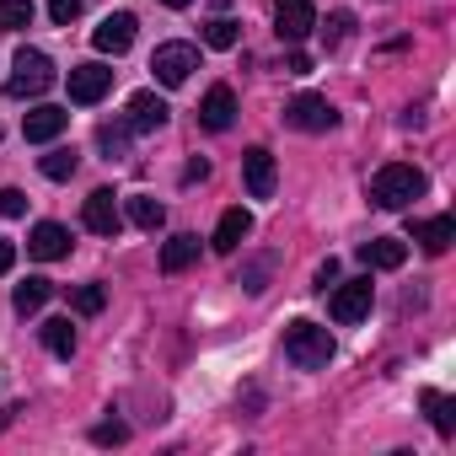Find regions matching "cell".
Listing matches in <instances>:
<instances>
[{
	"mask_svg": "<svg viewBox=\"0 0 456 456\" xmlns=\"http://www.w3.org/2000/svg\"><path fill=\"white\" fill-rule=\"evenodd\" d=\"M424 188H429V177H424L419 167H408V161H387V167L370 177V199H376L381 209H408L413 199H424Z\"/></svg>",
	"mask_w": 456,
	"mask_h": 456,
	"instance_id": "obj_1",
	"label": "cell"
},
{
	"mask_svg": "<svg viewBox=\"0 0 456 456\" xmlns=\"http://www.w3.org/2000/svg\"><path fill=\"white\" fill-rule=\"evenodd\" d=\"M285 354H290L296 370H322V365L333 360V333H328L322 322L296 317V322L285 328Z\"/></svg>",
	"mask_w": 456,
	"mask_h": 456,
	"instance_id": "obj_2",
	"label": "cell"
},
{
	"mask_svg": "<svg viewBox=\"0 0 456 456\" xmlns=\"http://www.w3.org/2000/svg\"><path fill=\"white\" fill-rule=\"evenodd\" d=\"M49 86H54V60H49L44 49H22V54H17L12 81H6V97L28 102V97H44Z\"/></svg>",
	"mask_w": 456,
	"mask_h": 456,
	"instance_id": "obj_3",
	"label": "cell"
},
{
	"mask_svg": "<svg viewBox=\"0 0 456 456\" xmlns=\"http://www.w3.org/2000/svg\"><path fill=\"white\" fill-rule=\"evenodd\" d=\"M151 70H156L161 86H183V81L199 70V49H193V44H161V49L151 54Z\"/></svg>",
	"mask_w": 456,
	"mask_h": 456,
	"instance_id": "obj_4",
	"label": "cell"
},
{
	"mask_svg": "<svg viewBox=\"0 0 456 456\" xmlns=\"http://www.w3.org/2000/svg\"><path fill=\"white\" fill-rule=\"evenodd\" d=\"M285 124H296V129H306V134H328V129H338V113H333V102H328V97L301 92V97L285 108Z\"/></svg>",
	"mask_w": 456,
	"mask_h": 456,
	"instance_id": "obj_5",
	"label": "cell"
},
{
	"mask_svg": "<svg viewBox=\"0 0 456 456\" xmlns=\"http://www.w3.org/2000/svg\"><path fill=\"white\" fill-rule=\"evenodd\" d=\"M370 301H376V285L370 280H349V285H333V301H328V312H333V322H365L370 317Z\"/></svg>",
	"mask_w": 456,
	"mask_h": 456,
	"instance_id": "obj_6",
	"label": "cell"
},
{
	"mask_svg": "<svg viewBox=\"0 0 456 456\" xmlns=\"http://www.w3.org/2000/svg\"><path fill=\"white\" fill-rule=\"evenodd\" d=\"M81 220H86V232H92V237H118V232H124V204H118L108 188H97V193L86 199Z\"/></svg>",
	"mask_w": 456,
	"mask_h": 456,
	"instance_id": "obj_7",
	"label": "cell"
},
{
	"mask_svg": "<svg viewBox=\"0 0 456 456\" xmlns=\"http://www.w3.org/2000/svg\"><path fill=\"white\" fill-rule=\"evenodd\" d=\"M312 28H317V6H312V0H274V33L285 44H301Z\"/></svg>",
	"mask_w": 456,
	"mask_h": 456,
	"instance_id": "obj_8",
	"label": "cell"
},
{
	"mask_svg": "<svg viewBox=\"0 0 456 456\" xmlns=\"http://www.w3.org/2000/svg\"><path fill=\"white\" fill-rule=\"evenodd\" d=\"M108 86H113V70H108V65H97V60L70 65V102L92 108V102H102V97H108Z\"/></svg>",
	"mask_w": 456,
	"mask_h": 456,
	"instance_id": "obj_9",
	"label": "cell"
},
{
	"mask_svg": "<svg viewBox=\"0 0 456 456\" xmlns=\"http://www.w3.org/2000/svg\"><path fill=\"white\" fill-rule=\"evenodd\" d=\"M199 124H204L209 134H225V129L237 124V92H232V86H209L204 102H199Z\"/></svg>",
	"mask_w": 456,
	"mask_h": 456,
	"instance_id": "obj_10",
	"label": "cell"
},
{
	"mask_svg": "<svg viewBox=\"0 0 456 456\" xmlns=\"http://www.w3.org/2000/svg\"><path fill=\"white\" fill-rule=\"evenodd\" d=\"M242 177H248V193H253V199H274V183H280V172H274V151L253 145V151L242 156Z\"/></svg>",
	"mask_w": 456,
	"mask_h": 456,
	"instance_id": "obj_11",
	"label": "cell"
},
{
	"mask_svg": "<svg viewBox=\"0 0 456 456\" xmlns=\"http://www.w3.org/2000/svg\"><path fill=\"white\" fill-rule=\"evenodd\" d=\"M134 17L129 12H113V17H102L97 22V33H92V44H97V54H124L129 44H134Z\"/></svg>",
	"mask_w": 456,
	"mask_h": 456,
	"instance_id": "obj_12",
	"label": "cell"
},
{
	"mask_svg": "<svg viewBox=\"0 0 456 456\" xmlns=\"http://www.w3.org/2000/svg\"><path fill=\"white\" fill-rule=\"evenodd\" d=\"M65 129H70V113H65V108H49V102H44V108H33V113L22 118L28 145H49V140H60Z\"/></svg>",
	"mask_w": 456,
	"mask_h": 456,
	"instance_id": "obj_13",
	"label": "cell"
},
{
	"mask_svg": "<svg viewBox=\"0 0 456 456\" xmlns=\"http://www.w3.org/2000/svg\"><path fill=\"white\" fill-rule=\"evenodd\" d=\"M248 237H253V215H248V209L237 204V209H225V215H220V225H215L209 248H215V253H237V248H242Z\"/></svg>",
	"mask_w": 456,
	"mask_h": 456,
	"instance_id": "obj_14",
	"label": "cell"
},
{
	"mask_svg": "<svg viewBox=\"0 0 456 456\" xmlns=\"http://www.w3.org/2000/svg\"><path fill=\"white\" fill-rule=\"evenodd\" d=\"M28 253L38 264H54V258L70 253V232H65V225H54V220H44V225H33V232H28Z\"/></svg>",
	"mask_w": 456,
	"mask_h": 456,
	"instance_id": "obj_15",
	"label": "cell"
},
{
	"mask_svg": "<svg viewBox=\"0 0 456 456\" xmlns=\"http://www.w3.org/2000/svg\"><path fill=\"white\" fill-rule=\"evenodd\" d=\"M167 113H172V108H167L156 92H134V97H129V118H124V124H129V134H151V129H161V124H167Z\"/></svg>",
	"mask_w": 456,
	"mask_h": 456,
	"instance_id": "obj_16",
	"label": "cell"
},
{
	"mask_svg": "<svg viewBox=\"0 0 456 456\" xmlns=\"http://www.w3.org/2000/svg\"><path fill=\"white\" fill-rule=\"evenodd\" d=\"M413 242H419L424 253H435V258H440V253L456 242V220H451V215H435V220H413Z\"/></svg>",
	"mask_w": 456,
	"mask_h": 456,
	"instance_id": "obj_17",
	"label": "cell"
},
{
	"mask_svg": "<svg viewBox=\"0 0 456 456\" xmlns=\"http://www.w3.org/2000/svg\"><path fill=\"white\" fill-rule=\"evenodd\" d=\"M360 264H365V269H403V264H408V242H397V237H370V242L360 248Z\"/></svg>",
	"mask_w": 456,
	"mask_h": 456,
	"instance_id": "obj_18",
	"label": "cell"
},
{
	"mask_svg": "<svg viewBox=\"0 0 456 456\" xmlns=\"http://www.w3.org/2000/svg\"><path fill=\"white\" fill-rule=\"evenodd\" d=\"M193 258H199V237H193V232H177V237H167V248H161V274H183Z\"/></svg>",
	"mask_w": 456,
	"mask_h": 456,
	"instance_id": "obj_19",
	"label": "cell"
},
{
	"mask_svg": "<svg viewBox=\"0 0 456 456\" xmlns=\"http://www.w3.org/2000/svg\"><path fill=\"white\" fill-rule=\"evenodd\" d=\"M124 220H134L140 232H161V225H167V209H161L151 193H129V199H124Z\"/></svg>",
	"mask_w": 456,
	"mask_h": 456,
	"instance_id": "obj_20",
	"label": "cell"
},
{
	"mask_svg": "<svg viewBox=\"0 0 456 456\" xmlns=\"http://www.w3.org/2000/svg\"><path fill=\"white\" fill-rule=\"evenodd\" d=\"M49 296H54V285H49V280H22V285H17V296H12V306H17L22 317H33V312H44V306H49Z\"/></svg>",
	"mask_w": 456,
	"mask_h": 456,
	"instance_id": "obj_21",
	"label": "cell"
},
{
	"mask_svg": "<svg viewBox=\"0 0 456 456\" xmlns=\"http://www.w3.org/2000/svg\"><path fill=\"white\" fill-rule=\"evenodd\" d=\"M44 349L60 354V360L76 354V328H70V317H49V322H44Z\"/></svg>",
	"mask_w": 456,
	"mask_h": 456,
	"instance_id": "obj_22",
	"label": "cell"
},
{
	"mask_svg": "<svg viewBox=\"0 0 456 456\" xmlns=\"http://www.w3.org/2000/svg\"><path fill=\"white\" fill-rule=\"evenodd\" d=\"M38 167H44V177H49V183H65V177H76L81 156H76L70 145H54L49 156H38Z\"/></svg>",
	"mask_w": 456,
	"mask_h": 456,
	"instance_id": "obj_23",
	"label": "cell"
},
{
	"mask_svg": "<svg viewBox=\"0 0 456 456\" xmlns=\"http://www.w3.org/2000/svg\"><path fill=\"white\" fill-rule=\"evenodd\" d=\"M424 413H429V424L440 435H456V403L445 392H424Z\"/></svg>",
	"mask_w": 456,
	"mask_h": 456,
	"instance_id": "obj_24",
	"label": "cell"
},
{
	"mask_svg": "<svg viewBox=\"0 0 456 456\" xmlns=\"http://www.w3.org/2000/svg\"><path fill=\"white\" fill-rule=\"evenodd\" d=\"M204 44H209V49H237V44H242V22H232V17L204 22Z\"/></svg>",
	"mask_w": 456,
	"mask_h": 456,
	"instance_id": "obj_25",
	"label": "cell"
},
{
	"mask_svg": "<svg viewBox=\"0 0 456 456\" xmlns=\"http://www.w3.org/2000/svg\"><path fill=\"white\" fill-rule=\"evenodd\" d=\"M33 28V0H0V33Z\"/></svg>",
	"mask_w": 456,
	"mask_h": 456,
	"instance_id": "obj_26",
	"label": "cell"
},
{
	"mask_svg": "<svg viewBox=\"0 0 456 456\" xmlns=\"http://www.w3.org/2000/svg\"><path fill=\"white\" fill-rule=\"evenodd\" d=\"M97 145H102V156H108V161L129 156V124H102V129H97Z\"/></svg>",
	"mask_w": 456,
	"mask_h": 456,
	"instance_id": "obj_27",
	"label": "cell"
},
{
	"mask_svg": "<svg viewBox=\"0 0 456 456\" xmlns=\"http://www.w3.org/2000/svg\"><path fill=\"white\" fill-rule=\"evenodd\" d=\"M70 306H76L81 317H97V312L108 306V290H102V285H81V290L70 296Z\"/></svg>",
	"mask_w": 456,
	"mask_h": 456,
	"instance_id": "obj_28",
	"label": "cell"
},
{
	"mask_svg": "<svg viewBox=\"0 0 456 456\" xmlns=\"http://www.w3.org/2000/svg\"><path fill=\"white\" fill-rule=\"evenodd\" d=\"M349 28H354V17H349V12H333V17H328V28H322V44H328V49H338V44L349 38Z\"/></svg>",
	"mask_w": 456,
	"mask_h": 456,
	"instance_id": "obj_29",
	"label": "cell"
},
{
	"mask_svg": "<svg viewBox=\"0 0 456 456\" xmlns=\"http://www.w3.org/2000/svg\"><path fill=\"white\" fill-rule=\"evenodd\" d=\"M92 440H97V445H124V440H129V424H118V419H102V424L92 429Z\"/></svg>",
	"mask_w": 456,
	"mask_h": 456,
	"instance_id": "obj_30",
	"label": "cell"
},
{
	"mask_svg": "<svg viewBox=\"0 0 456 456\" xmlns=\"http://www.w3.org/2000/svg\"><path fill=\"white\" fill-rule=\"evenodd\" d=\"M0 215H6V220L28 215V193H22V188H0Z\"/></svg>",
	"mask_w": 456,
	"mask_h": 456,
	"instance_id": "obj_31",
	"label": "cell"
},
{
	"mask_svg": "<svg viewBox=\"0 0 456 456\" xmlns=\"http://www.w3.org/2000/svg\"><path fill=\"white\" fill-rule=\"evenodd\" d=\"M49 17H54V28H70L81 17V0H49Z\"/></svg>",
	"mask_w": 456,
	"mask_h": 456,
	"instance_id": "obj_32",
	"label": "cell"
},
{
	"mask_svg": "<svg viewBox=\"0 0 456 456\" xmlns=\"http://www.w3.org/2000/svg\"><path fill=\"white\" fill-rule=\"evenodd\" d=\"M204 177H209V161H204V156H193V161L183 167V183H204Z\"/></svg>",
	"mask_w": 456,
	"mask_h": 456,
	"instance_id": "obj_33",
	"label": "cell"
},
{
	"mask_svg": "<svg viewBox=\"0 0 456 456\" xmlns=\"http://www.w3.org/2000/svg\"><path fill=\"white\" fill-rule=\"evenodd\" d=\"M333 280H338V264H333V258H328V264H317V290H322V296L333 290Z\"/></svg>",
	"mask_w": 456,
	"mask_h": 456,
	"instance_id": "obj_34",
	"label": "cell"
},
{
	"mask_svg": "<svg viewBox=\"0 0 456 456\" xmlns=\"http://www.w3.org/2000/svg\"><path fill=\"white\" fill-rule=\"evenodd\" d=\"M285 70H290V76H306V70H312V60H306L301 49H290V54H285Z\"/></svg>",
	"mask_w": 456,
	"mask_h": 456,
	"instance_id": "obj_35",
	"label": "cell"
},
{
	"mask_svg": "<svg viewBox=\"0 0 456 456\" xmlns=\"http://www.w3.org/2000/svg\"><path fill=\"white\" fill-rule=\"evenodd\" d=\"M12 264H17V242L0 237V274H12Z\"/></svg>",
	"mask_w": 456,
	"mask_h": 456,
	"instance_id": "obj_36",
	"label": "cell"
},
{
	"mask_svg": "<svg viewBox=\"0 0 456 456\" xmlns=\"http://www.w3.org/2000/svg\"><path fill=\"white\" fill-rule=\"evenodd\" d=\"M12 413H17V408H6V413H0V429H6V424H12Z\"/></svg>",
	"mask_w": 456,
	"mask_h": 456,
	"instance_id": "obj_37",
	"label": "cell"
},
{
	"mask_svg": "<svg viewBox=\"0 0 456 456\" xmlns=\"http://www.w3.org/2000/svg\"><path fill=\"white\" fill-rule=\"evenodd\" d=\"M161 6H193V0H161Z\"/></svg>",
	"mask_w": 456,
	"mask_h": 456,
	"instance_id": "obj_38",
	"label": "cell"
}]
</instances>
